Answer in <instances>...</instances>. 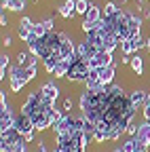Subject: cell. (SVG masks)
Listing matches in <instances>:
<instances>
[{"instance_id": "32", "label": "cell", "mask_w": 150, "mask_h": 152, "mask_svg": "<svg viewBox=\"0 0 150 152\" xmlns=\"http://www.w3.org/2000/svg\"><path fill=\"white\" fill-rule=\"evenodd\" d=\"M148 144H142V142H138V148H135V152H148Z\"/></svg>"}, {"instance_id": "4", "label": "cell", "mask_w": 150, "mask_h": 152, "mask_svg": "<svg viewBox=\"0 0 150 152\" xmlns=\"http://www.w3.org/2000/svg\"><path fill=\"white\" fill-rule=\"evenodd\" d=\"M15 127V112H13V106L7 102L0 106V131H9Z\"/></svg>"}, {"instance_id": "29", "label": "cell", "mask_w": 150, "mask_h": 152, "mask_svg": "<svg viewBox=\"0 0 150 152\" xmlns=\"http://www.w3.org/2000/svg\"><path fill=\"white\" fill-rule=\"evenodd\" d=\"M138 127H140V125H135V123H131V125L127 127V131H125V133H127L129 137H135V135H138Z\"/></svg>"}, {"instance_id": "19", "label": "cell", "mask_w": 150, "mask_h": 152, "mask_svg": "<svg viewBox=\"0 0 150 152\" xmlns=\"http://www.w3.org/2000/svg\"><path fill=\"white\" fill-rule=\"evenodd\" d=\"M9 68H11V57L7 55V53H2V55H0V78H2L4 80V72H9Z\"/></svg>"}, {"instance_id": "22", "label": "cell", "mask_w": 150, "mask_h": 152, "mask_svg": "<svg viewBox=\"0 0 150 152\" xmlns=\"http://www.w3.org/2000/svg\"><path fill=\"white\" fill-rule=\"evenodd\" d=\"M121 148H123V152H135V148H138V137H127Z\"/></svg>"}, {"instance_id": "38", "label": "cell", "mask_w": 150, "mask_h": 152, "mask_svg": "<svg viewBox=\"0 0 150 152\" xmlns=\"http://www.w3.org/2000/svg\"><path fill=\"white\" fill-rule=\"evenodd\" d=\"M112 152H123V148H121V146H116V148L112 150Z\"/></svg>"}, {"instance_id": "26", "label": "cell", "mask_w": 150, "mask_h": 152, "mask_svg": "<svg viewBox=\"0 0 150 152\" xmlns=\"http://www.w3.org/2000/svg\"><path fill=\"white\" fill-rule=\"evenodd\" d=\"M23 87H26V85H23L21 80H9V89H11L13 93H21Z\"/></svg>"}, {"instance_id": "25", "label": "cell", "mask_w": 150, "mask_h": 152, "mask_svg": "<svg viewBox=\"0 0 150 152\" xmlns=\"http://www.w3.org/2000/svg\"><path fill=\"white\" fill-rule=\"evenodd\" d=\"M72 108H74V99H72V97H66V99L61 102V112H64V114H70Z\"/></svg>"}, {"instance_id": "21", "label": "cell", "mask_w": 150, "mask_h": 152, "mask_svg": "<svg viewBox=\"0 0 150 152\" xmlns=\"http://www.w3.org/2000/svg\"><path fill=\"white\" fill-rule=\"evenodd\" d=\"M119 11H121V9L116 7V2H106L104 9H102V13H104L102 17H112V15H116Z\"/></svg>"}, {"instance_id": "13", "label": "cell", "mask_w": 150, "mask_h": 152, "mask_svg": "<svg viewBox=\"0 0 150 152\" xmlns=\"http://www.w3.org/2000/svg\"><path fill=\"white\" fill-rule=\"evenodd\" d=\"M138 142H142V144H148L150 146V121H142L140 123V127H138Z\"/></svg>"}, {"instance_id": "14", "label": "cell", "mask_w": 150, "mask_h": 152, "mask_svg": "<svg viewBox=\"0 0 150 152\" xmlns=\"http://www.w3.org/2000/svg\"><path fill=\"white\" fill-rule=\"evenodd\" d=\"M28 7V0H2V9L13 11V13H21Z\"/></svg>"}, {"instance_id": "8", "label": "cell", "mask_w": 150, "mask_h": 152, "mask_svg": "<svg viewBox=\"0 0 150 152\" xmlns=\"http://www.w3.org/2000/svg\"><path fill=\"white\" fill-rule=\"evenodd\" d=\"M59 55H61V59H72V57L76 55V45H74V40L68 34L64 36V40L59 45Z\"/></svg>"}, {"instance_id": "28", "label": "cell", "mask_w": 150, "mask_h": 152, "mask_svg": "<svg viewBox=\"0 0 150 152\" xmlns=\"http://www.w3.org/2000/svg\"><path fill=\"white\" fill-rule=\"evenodd\" d=\"M17 26H21V28H26V30H32V28H34V21H32V17H21Z\"/></svg>"}, {"instance_id": "11", "label": "cell", "mask_w": 150, "mask_h": 152, "mask_svg": "<svg viewBox=\"0 0 150 152\" xmlns=\"http://www.w3.org/2000/svg\"><path fill=\"white\" fill-rule=\"evenodd\" d=\"M55 9H57V13H59L64 19H72L74 15H76V0H66V2L57 4Z\"/></svg>"}, {"instance_id": "17", "label": "cell", "mask_w": 150, "mask_h": 152, "mask_svg": "<svg viewBox=\"0 0 150 152\" xmlns=\"http://www.w3.org/2000/svg\"><path fill=\"white\" fill-rule=\"evenodd\" d=\"M68 70H70V59H61L57 66H55V70H53L51 76H55V78H66Z\"/></svg>"}, {"instance_id": "16", "label": "cell", "mask_w": 150, "mask_h": 152, "mask_svg": "<svg viewBox=\"0 0 150 152\" xmlns=\"http://www.w3.org/2000/svg\"><path fill=\"white\" fill-rule=\"evenodd\" d=\"M131 70H133V74L135 76H144V72H146V68H144V59H142V55L140 53H135V55H131Z\"/></svg>"}, {"instance_id": "24", "label": "cell", "mask_w": 150, "mask_h": 152, "mask_svg": "<svg viewBox=\"0 0 150 152\" xmlns=\"http://www.w3.org/2000/svg\"><path fill=\"white\" fill-rule=\"evenodd\" d=\"M89 0H76V15H83L85 17V13L89 11Z\"/></svg>"}, {"instance_id": "40", "label": "cell", "mask_w": 150, "mask_h": 152, "mask_svg": "<svg viewBox=\"0 0 150 152\" xmlns=\"http://www.w3.org/2000/svg\"><path fill=\"white\" fill-rule=\"evenodd\" d=\"M148 2H150V0H148Z\"/></svg>"}, {"instance_id": "33", "label": "cell", "mask_w": 150, "mask_h": 152, "mask_svg": "<svg viewBox=\"0 0 150 152\" xmlns=\"http://www.w3.org/2000/svg\"><path fill=\"white\" fill-rule=\"evenodd\" d=\"M36 133H38V131H30V133H26V135H23L28 144H30V142H34V137H36Z\"/></svg>"}, {"instance_id": "5", "label": "cell", "mask_w": 150, "mask_h": 152, "mask_svg": "<svg viewBox=\"0 0 150 152\" xmlns=\"http://www.w3.org/2000/svg\"><path fill=\"white\" fill-rule=\"evenodd\" d=\"M87 64H89L91 70H100V68H104V66L114 64V59H112V53H108V51H97V55L93 57V59H89Z\"/></svg>"}, {"instance_id": "9", "label": "cell", "mask_w": 150, "mask_h": 152, "mask_svg": "<svg viewBox=\"0 0 150 152\" xmlns=\"http://www.w3.org/2000/svg\"><path fill=\"white\" fill-rule=\"evenodd\" d=\"M146 99H148V91H144V89H133L129 93V102H131V106L135 110H142Z\"/></svg>"}, {"instance_id": "36", "label": "cell", "mask_w": 150, "mask_h": 152, "mask_svg": "<svg viewBox=\"0 0 150 152\" xmlns=\"http://www.w3.org/2000/svg\"><path fill=\"white\" fill-rule=\"evenodd\" d=\"M0 26H4V28L9 26V19H7V15H4V13L0 15Z\"/></svg>"}, {"instance_id": "10", "label": "cell", "mask_w": 150, "mask_h": 152, "mask_svg": "<svg viewBox=\"0 0 150 152\" xmlns=\"http://www.w3.org/2000/svg\"><path fill=\"white\" fill-rule=\"evenodd\" d=\"M100 74V80L106 83V85H114V76H116V64H110V66H104L97 70Z\"/></svg>"}, {"instance_id": "39", "label": "cell", "mask_w": 150, "mask_h": 152, "mask_svg": "<svg viewBox=\"0 0 150 152\" xmlns=\"http://www.w3.org/2000/svg\"><path fill=\"white\" fill-rule=\"evenodd\" d=\"M28 2H34V0H28Z\"/></svg>"}, {"instance_id": "35", "label": "cell", "mask_w": 150, "mask_h": 152, "mask_svg": "<svg viewBox=\"0 0 150 152\" xmlns=\"http://www.w3.org/2000/svg\"><path fill=\"white\" fill-rule=\"evenodd\" d=\"M2 45H4V47H11V45H13V40H11V36H9V34L2 38Z\"/></svg>"}, {"instance_id": "15", "label": "cell", "mask_w": 150, "mask_h": 152, "mask_svg": "<svg viewBox=\"0 0 150 152\" xmlns=\"http://www.w3.org/2000/svg\"><path fill=\"white\" fill-rule=\"evenodd\" d=\"M61 61V55L55 51L51 57H47V59H42V70L47 72V74H53V70H55V66H57Z\"/></svg>"}, {"instance_id": "18", "label": "cell", "mask_w": 150, "mask_h": 152, "mask_svg": "<svg viewBox=\"0 0 150 152\" xmlns=\"http://www.w3.org/2000/svg\"><path fill=\"white\" fill-rule=\"evenodd\" d=\"M102 9L95 4V2H91L89 4V11L85 13V19H87V21H100V19H102Z\"/></svg>"}, {"instance_id": "1", "label": "cell", "mask_w": 150, "mask_h": 152, "mask_svg": "<svg viewBox=\"0 0 150 152\" xmlns=\"http://www.w3.org/2000/svg\"><path fill=\"white\" fill-rule=\"evenodd\" d=\"M89 72H91L89 64H87L85 59H80L78 55H74L72 59H70V70H68V76H66V78H68L72 85H85Z\"/></svg>"}, {"instance_id": "37", "label": "cell", "mask_w": 150, "mask_h": 152, "mask_svg": "<svg viewBox=\"0 0 150 152\" xmlns=\"http://www.w3.org/2000/svg\"><path fill=\"white\" fill-rule=\"evenodd\" d=\"M17 152H30V148H28V146H23V148H19V150H17Z\"/></svg>"}, {"instance_id": "2", "label": "cell", "mask_w": 150, "mask_h": 152, "mask_svg": "<svg viewBox=\"0 0 150 152\" xmlns=\"http://www.w3.org/2000/svg\"><path fill=\"white\" fill-rule=\"evenodd\" d=\"M0 144H13L17 150L23 148V146H28V142H26V137H23V133H19L15 127L9 129V131H0Z\"/></svg>"}, {"instance_id": "23", "label": "cell", "mask_w": 150, "mask_h": 152, "mask_svg": "<svg viewBox=\"0 0 150 152\" xmlns=\"http://www.w3.org/2000/svg\"><path fill=\"white\" fill-rule=\"evenodd\" d=\"M32 34H34L36 38H42V36H47V28L42 26V21L34 23V28H32Z\"/></svg>"}, {"instance_id": "34", "label": "cell", "mask_w": 150, "mask_h": 152, "mask_svg": "<svg viewBox=\"0 0 150 152\" xmlns=\"http://www.w3.org/2000/svg\"><path fill=\"white\" fill-rule=\"evenodd\" d=\"M9 102V93L2 89V91H0V104H7Z\"/></svg>"}, {"instance_id": "20", "label": "cell", "mask_w": 150, "mask_h": 152, "mask_svg": "<svg viewBox=\"0 0 150 152\" xmlns=\"http://www.w3.org/2000/svg\"><path fill=\"white\" fill-rule=\"evenodd\" d=\"M106 142H108V133H106L104 129H95V131H93V144L102 146V144H106Z\"/></svg>"}, {"instance_id": "30", "label": "cell", "mask_w": 150, "mask_h": 152, "mask_svg": "<svg viewBox=\"0 0 150 152\" xmlns=\"http://www.w3.org/2000/svg\"><path fill=\"white\" fill-rule=\"evenodd\" d=\"M0 152H17L13 144H0Z\"/></svg>"}, {"instance_id": "12", "label": "cell", "mask_w": 150, "mask_h": 152, "mask_svg": "<svg viewBox=\"0 0 150 152\" xmlns=\"http://www.w3.org/2000/svg\"><path fill=\"white\" fill-rule=\"evenodd\" d=\"M42 93L47 95V97H51V99H55V102H57V97H59V93H61V89H59V85L57 83H55V80H47L42 87Z\"/></svg>"}, {"instance_id": "3", "label": "cell", "mask_w": 150, "mask_h": 152, "mask_svg": "<svg viewBox=\"0 0 150 152\" xmlns=\"http://www.w3.org/2000/svg\"><path fill=\"white\" fill-rule=\"evenodd\" d=\"M146 47V38L142 36V34H138V36H133V38H127V40H123L121 42V51H123V55H135L140 49H144Z\"/></svg>"}, {"instance_id": "31", "label": "cell", "mask_w": 150, "mask_h": 152, "mask_svg": "<svg viewBox=\"0 0 150 152\" xmlns=\"http://www.w3.org/2000/svg\"><path fill=\"white\" fill-rule=\"evenodd\" d=\"M36 152H47V142L42 137L38 140V148H36Z\"/></svg>"}, {"instance_id": "6", "label": "cell", "mask_w": 150, "mask_h": 152, "mask_svg": "<svg viewBox=\"0 0 150 152\" xmlns=\"http://www.w3.org/2000/svg\"><path fill=\"white\" fill-rule=\"evenodd\" d=\"M15 129L19 131V133H30V131H36V127H34V123H32V118L28 116V114H23V112H17L15 114Z\"/></svg>"}, {"instance_id": "7", "label": "cell", "mask_w": 150, "mask_h": 152, "mask_svg": "<svg viewBox=\"0 0 150 152\" xmlns=\"http://www.w3.org/2000/svg\"><path fill=\"white\" fill-rule=\"evenodd\" d=\"M97 47L95 45H91V42H87V40H80L78 45H76V55L80 57V59H85V61H89V59H93V57L97 55Z\"/></svg>"}, {"instance_id": "27", "label": "cell", "mask_w": 150, "mask_h": 152, "mask_svg": "<svg viewBox=\"0 0 150 152\" xmlns=\"http://www.w3.org/2000/svg\"><path fill=\"white\" fill-rule=\"evenodd\" d=\"M42 26L47 28V32H55V17H51V15L45 17L42 19Z\"/></svg>"}]
</instances>
